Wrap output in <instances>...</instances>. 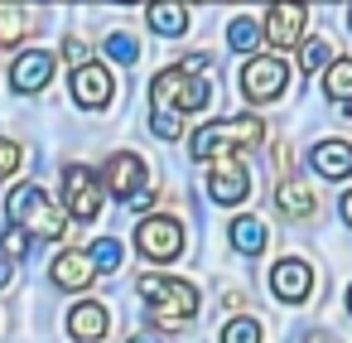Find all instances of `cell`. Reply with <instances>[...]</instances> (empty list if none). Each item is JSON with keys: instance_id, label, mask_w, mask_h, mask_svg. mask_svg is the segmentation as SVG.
Segmentation results:
<instances>
[{"instance_id": "6da1fadb", "label": "cell", "mask_w": 352, "mask_h": 343, "mask_svg": "<svg viewBox=\"0 0 352 343\" xmlns=\"http://www.w3.org/2000/svg\"><path fill=\"white\" fill-rule=\"evenodd\" d=\"M265 141V126L261 116H222V121H208L188 136V155L193 160H217V155H246Z\"/></svg>"}, {"instance_id": "7a4b0ae2", "label": "cell", "mask_w": 352, "mask_h": 343, "mask_svg": "<svg viewBox=\"0 0 352 343\" xmlns=\"http://www.w3.org/2000/svg\"><path fill=\"white\" fill-rule=\"evenodd\" d=\"M135 290H140V300L150 304V314H155L160 329H184V324L198 314V285H188V280H179V276L145 271V276L135 280Z\"/></svg>"}, {"instance_id": "3957f363", "label": "cell", "mask_w": 352, "mask_h": 343, "mask_svg": "<svg viewBox=\"0 0 352 343\" xmlns=\"http://www.w3.org/2000/svg\"><path fill=\"white\" fill-rule=\"evenodd\" d=\"M6 213L15 227H25L30 237H44V242H58L68 232V213L39 189V184H15L6 194Z\"/></svg>"}, {"instance_id": "277c9868", "label": "cell", "mask_w": 352, "mask_h": 343, "mask_svg": "<svg viewBox=\"0 0 352 343\" xmlns=\"http://www.w3.org/2000/svg\"><path fill=\"white\" fill-rule=\"evenodd\" d=\"M150 102H155V112L193 116V112H208L212 83L198 78V73H184V68H164V73H155V83H150Z\"/></svg>"}, {"instance_id": "5b68a950", "label": "cell", "mask_w": 352, "mask_h": 343, "mask_svg": "<svg viewBox=\"0 0 352 343\" xmlns=\"http://www.w3.org/2000/svg\"><path fill=\"white\" fill-rule=\"evenodd\" d=\"M236 87H241L246 102H275L289 87V63L280 54H251L236 73Z\"/></svg>"}, {"instance_id": "8992f818", "label": "cell", "mask_w": 352, "mask_h": 343, "mask_svg": "<svg viewBox=\"0 0 352 343\" xmlns=\"http://www.w3.org/2000/svg\"><path fill=\"white\" fill-rule=\"evenodd\" d=\"M135 251H140L145 261H174V256H184V222L169 218V213L140 218V227H135Z\"/></svg>"}, {"instance_id": "52a82bcc", "label": "cell", "mask_w": 352, "mask_h": 343, "mask_svg": "<svg viewBox=\"0 0 352 343\" xmlns=\"http://www.w3.org/2000/svg\"><path fill=\"white\" fill-rule=\"evenodd\" d=\"M63 213H73L78 222H92L102 213V179L87 165H68L63 169Z\"/></svg>"}, {"instance_id": "ba28073f", "label": "cell", "mask_w": 352, "mask_h": 343, "mask_svg": "<svg viewBox=\"0 0 352 343\" xmlns=\"http://www.w3.org/2000/svg\"><path fill=\"white\" fill-rule=\"evenodd\" d=\"M304 25H309V6L304 0H275V6L265 10V44L270 49H294L304 39Z\"/></svg>"}, {"instance_id": "9c48e42d", "label": "cell", "mask_w": 352, "mask_h": 343, "mask_svg": "<svg viewBox=\"0 0 352 343\" xmlns=\"http://www.w3.org/2000/svg\"><path fill=\"white\" fill-rule=\"evenodd\" d=\"M208 194H212V203L236 208V203L251 194V174H246V165H241L236 155H217L212 169H208Z\"/></svg>"}, {"instance_id": "30bf717a", "label": "cell", "mask_w": 352, "mask_h": 343, "mask_svg": "<svg viewBox=\"0 0 352 343\" xmlns=\"http://www.w3.org/2000/svg\"><path fill=\"white\" fill-rule=\"evenodd\" d=\"M270 290H275V300H285V304H304V300L314 295V266H309L304 256H280V261L270 266Z\"/></svg>"}, {"instance_id": "8fae6325", "label": "cell", "mask_w": 352, "mask_h": 343, "mask_svg": "<svg viewBox=\"0 0 352 343\" xmlns=\"http://www.w3.org/2000/svg\"><path fill=\"white\" fill-rule=\"evenodd\" d=\"M68 87H73V102H78V107L102 112V107L111 102V92H116V78H111L102 63H78L73 78H68Z\"/></svg>"}, {"instance_id": "7c38bea8", "label": "cell", "mask_w": 352, "mask_h": 343, "mask_svg": "<svg viewBox=\"0 0 352 343\" xmlns=\"http://www.w3.org/2000/svg\"><path fill=\"white\" fill-rule=\"evenodd\" d=\"M102 184L126 203L131 194H140L145 189V160L140 155H131V150H121V155H111L107 160V174H102Z\"/></svg>"}, {"instance_id": "4fadbf2b", "label": "cell", "mask_w": 352, "mask_h": 343, "mask_svg": "<svg viewBox=\"0 0 352 343\" xmlns=\"http://www.w3.org/2000/svg\"><path fill=\"white\" fill-rule=\"evenodd\" d=\"M49 78H54V54H44V49H25L15 59V68H10V87L15 92H44Z\"/></svg>"}, {"instance_id": "5bb4252c", "label": "cell", "mask_w": 352, "mask_h": 343, "mask_svg": "<svg viewBox=\"0 0 352 343\" xmlns=\"http://www.w3.org/2000/svg\"><path fill=\"white\" fill-rule=\"evenodd\" d=\"M49 276H54L58 290H87L97 280V266H92L87 251H58L54 266H49Z\"/></svg>"}, {"instance_id": "9a60e30c", "label": "cell", "mask_w": 352, "mask_h": 343, "mask_svg": "<svg viewBox=\"0 0 352 343\" xmlns=\"http://www.w3.org/2000/svg\"><path fill=\"white\" fill-rule=\"evenodd\" d=\"M107 329H111V309H107L102 300H82V304H73V309H68V333H73V338L97 343Z\"/></svg>"}, {"instance_id": "2e32d148", "label": "cell", "mask_w": 352, "mask_h": 343, "mask_svg": "<svg viewBox=\"0 0 352 343\" xmlns=\"http://www.w3.org/2000/svg\"><path fill=\"white\" fill-rule=\"evenodd\" d=\"M309 165L318 179H347L352 174V145L347 141H318L309 150Z\"/></svg>"}, {"instance_id": "e0dca14e", "label": "cell", "mask_w": 352, "mask_h": 343, "mask_svg": "<svg viewBox=\"0 0 352 343\" xmlns=\"http://www.w3.org/2000/svg\"><path fill=\"white\" fill-rule=\"evenodd\" d=\"M275 203H280V213H285V218H294V222H299V218H309V213L318 208V198L309 194V184H299V179H289V174L275 184Z\"/></svg>"}, {"instance_id": "ac0fdd59", "label": "cell", "mask_w": 352, "mask_h": 343, "mask_svg": "<svg viewBox=\"0 0 352 343\" xmlns=\"http://www.w3.org/2000/svg\"><path fill=\"white\" fill-rule=\"evenodd\" d=\"M145 20H150V30H155L160 39H179V34L188 30V10H184V0H155Z\"/></svg>"}, {"instance_id": "d6986e66", "label": "cell", "mask_w": 352, "mask_h": 343, "mask_svg": "<svg viewBox=\"0 0 352 343\" xmlns=\"http://www.w3.org/2000/svg\"><path fill=\"white\" fill-rule=\"evenodd\" d=\"M227 44H232L236 54H246V59H251V54L265 44V30H261V20H256V15H236V20L227 25Z\"/></svg>"}, {"instance_id": "ffe728a7", "label": "cell", "mask_w": 352, "mask_h": 343, "mask_svg": "<svg viewBox=\"0 0 352 343\" xmlns=\"http://www.w3.org/2000/svg\"><path fill=\"white\" fill-rule=\"evenodd\" d=\"M227 232H232V247H236L241 256H261V251H265V242H270L261 218H236Z\"/></svg>"}, {"instance_id": "44dd1931", "label": "cell", "mask_w": 352, "mask_h": 343, "mask_svg": "<svg viewBox=\"0 0 352 343\" xmlns=\"http://www.w3.org/2000/svg\"><path fill=\"white\" fill-rule=\"evenodd\" d=\"M323 92L338 107H352V59H333L323 68Z\"/></svg>"}, {"instance_id": "7402d4cb", "label": "cell", "mask_w": 352, "mask_h": 343, "mask_svg": "<svg viewBox=\"0 0 352 343\" xmlns=\"http://www.w3.org/2000/svg\"><path fill=\"white\" fill-rule=\"evenodd\" d=\"M30 34V15L15 6V0H0V49L6 44H20Z\"/></svg>"}, {"instance_id": "603a6c76", "label": "cell", "mask_w": 352, "mask_h": 343, "mask_svg": "<svg viewBox=\"0 0 352 343\" xmlns=\"http://www.w3.org/2000/svg\"><path fill=\"white\" fill-rule=\"evenodd\" d=\"M30 251H34V237H30L25 227H15V222H10L6 232H0V256H6V261H25Z\"/></svg>"}, {"instance_id": "cb8c5ba5", "label": "cell", "mask_w": 352, "mask_h": 343, "mask_svg": "<svg viewBox=\"0 0 352 343\" xmlns=\"http://www.w3.org/2000/svg\"><path fill=\"white\" fill-rule=\"evenodd\" d=\"M304 44V73H323L328 63H333V39H299Z\"/></svg>"}, {"instance_id": "d4e9b609", "label": "cell", "mask_w": 352, "mask_h": 343, "mask_svg": "<svg viewBox=\"0 0 352 343\" xmlns=\"http://www.w3.org/2000/svg\"><path fill=\"white\" fill-rule=\"evenodd\" d=\"M222 343H261V324H256L251 314H236V319H227Z\"/></svg>"}, {"instance_id": "484cf974", "label": "cell", "mask_w": 352, "mask_h": 343, "mask_svg": "<svg viewBox=\"0 0 352 343\" xmlns=\"http://www.w3.org/2000/svg\"><path fill=\"white\" fill-rule=\"evenodd\" d=\"M87 256H92L97 271H116V266H121V242H116V237H97Z\"/></svg>"}, {"instance_id": "4316f807", "label": "cell", "mask_w": 352, "mask_h": 343, "mask_svg": "<svg viewBox=\"0 0 352 343\" xmlns=\"http://www.w3.org/2000/svg\"><path fill=\"white\" fill-rule=\"evenodd\" d=\"M102 49H107V59H116V63H135V59H140V44H135L131 34H107Z\"/></svg>"}, {"instance_id": "83f0119b", "label": "cell", "mask_w": 352, "mask_h": 343, "mask_svg": "<svg viewBox=\"0 0 352 343\" xmlns=\"http://www.w3.org/2000/svg\"><path fill=\"white\" fill-rule=\"evenodd\" d=\"M150 131H155L160 141H179V136H184V121H179V112H155V116H150Z\"/></svg>"}, {"instance_id": "f1b7e54d", "label": "cell", "mask_w": 352, "mask_h": 343, "mask_svg": "<svg viewBox=\"0 0 352 343\" xmlns=\"http://www.w3.org/2000/svg\"><path fill=\"white\" fill-rule=\"evenodd\" d=\"M20 160H25V155H20V145L0 136V179H10V174L20 169Z\"/></svg>"}, {"instance_id": "f546056e", "label": "cell", "mask_w": 352, "mask_h": 343, "mask_svg": "<svg viewBox=\"0 0 352 343\" xmlns=\"http://www.w3.org/2000/svg\"><path fill=\"white\" fill-rule=\"evenodd\" d=\"M63 59H68V63H87V44L68 34V39H63Z\"/></svg>"}, {"instance_id": "4dcf8cb0", "label": "cell", "mask_w": 352, "mask_h": 343, "mask_svg": "<svg viewBox=\"0 0 352 343\" xmlns=\"http://www.w3.org/2000/svg\"><path fill=\"white\" fill-rule=\"evenodd\" d=\"M338 213H342V222H347V227H352V189H347V194H342V203H338Z\"/></svg>"}, {"instance_id": "1f68e13d", "label": "cell", "mask_w": 352, "mask_h": 343, "mask_svg": "<svg viewBox=\"0 0 352 343\" xmlns=\"http://www.w3.org/2000/svg\"><path fill=\"white\" fill-rule=\"evenodd\" d=\"M6 285H10V261L0 256V290H6Z\"/></svg>"}, {"instance_id": "d6a6232c", "label": "cell", "mask_w": 352, "mask_h": 343, "mask_svg": "<svg viewBox=\"0 0 352 343\" xmlns=\"http://www.w3.org/2000/svg\"><path fill=\"white\" fill-rule=\"evenodd\" d=\"M126 343H160V333H131Z\"/></svg>"}, {"instance_id": "836d02e7", "label": "cell", "mask_w": 352, "mask_h": 343, "mask_svg": "<svg viewBox=\"0 0 352 343\" xmlns=\"http://www.w3.org/2000/svg\"><path fill=\"white\" fill-rule=\"evenodd\" d=\"M304 343H333L328 333H304Z\"/></svg>"}, {"instance_id": "e575fe53", "label": "cell", "mask_w": 352, "mask_h": 343, "mask_svg": "<svg viewBox=\"0 0 352 343\" xmlns=\"http://www.w3.org/2000/svg\"><path fill=\"white\" fill-rule=\"evenodd\" d=\"M347 314H352V285H347Z\"/></svg>"}, {"instance_id": "d590c367", "label": "cell", "mask_w": 352, "mask_h": 343, "mask_svg": "<svg viewBox=\"0 0 352 343\" xmlns=\"http://www.w3.org/2000/svg\"><path fill=\"white\" fill-rule=\"evenodd\" d=\"M116 6H135V0H116Z\"/></svg>"}, {"instance_id": "8d00e7d4", "label": "cell", "mask_w": 352, "mask_h": 343, "mask_svg": "<svg viewBox=\"0 0 352 343\" xmlns=\"http://www.w3.org/2000/svg\"><path fill=\"white\" fill-rule=\"evenodd\" d=\"M347 25H352V10H347Z\"/></svg>"}, {"instance_id": "74e56055", "label": "cell", "mask_w": 352, "mask_h": 343, "mask_svg": "<svg viewBox=\"0 0 352 343\" xmlns=\"http://www.w3.org/2000/svg\"><path fill=\"white\" fill-rule=\"evenodd\" d=\"M208 6H212V0H208Z\"/></svg>"}]
</instances>
